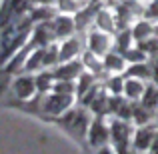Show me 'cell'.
Listing matches in <instances>:
<instances>
[{"instance_id": "1", "label": "cell", "mask_w": 158, "mask_h": 154, "mask_svg": "<svg viewBox=\"0 0 158 154\" xmlns=\"http://www.w3.org/2000/svg\"><path fill=\"white\" fill-rule=\"evenodd\" d=\"M68 104H70V96L54 92L50 98H44L42 106H44V110H48L50 114H60V112H64L66 108H68Z\"/></svg>"}, {"instance_id": "2", "label": "cell", "mask_w": 158, "mask_h": 154, "mask_svg": "<svg viewBox=\"0 0 158 154\" xmlns=\"http://www.w3.org/2000/svg\"><path fill=\"white\" fill-rule=\"evenodd\" d=\"M34 88H36V78H30V76H20L18 80L14 82V90L18 94V98H28L34 94Z\"/></svg>"}, {"instance_id": "3", "label": "cell", "mask_w": 158, "mask_h": 154, "mask_svg": "<svg viewBox=\"0 0 158 154\" xmlns=\"http://www.w3.org/2000/svg\"><path fill=\"white\" fill-rule=\"evenodd\" d=\"M50 30L54 36H58V38H62V36L70 34V32L74 30V24L70 18H56L54 22L50 24Z\"/></svg>"}, {"instance_id": "4", "label": "cell", "mask_w": 158, "mask_h": 154, "mask_svg": "<svg viewBox=\"0 0 158 154\" xmlns=\"http://www.w3.org/2000/svg\"><path fill=\"white\" fill-rule=\"evenodd\" d=\"M90 48H92V52L96 56L98 54H104L110 48V38L106 34H92L90 36Z\"/></svg>"}, {"instance_id": "5", "label": "cell", "mask_w": 158, "mask_h": 154, "mask_svg": "<svg viewBox=\"0 0 158 154\" xmlns=\"http://www.w3.org/2000/svg\"><path fill=\"white\" fill-rule=\"evenodd\" d=\"M78 50H80V42H78V40H68V42L62 46L60 54H58V60L68 62L72 56H76V54H78Z\"/></svg>"}, {"instance_id": "6", "label": "cell", "mask_w": 158, "mask_h": 154, "mask_svg": "<svg viewBox=\"0 0 158 154\" xmlns=\"http://www.w3.org/2000/svg\"><path fill=\"white\" fill-rule=\"evenodd\" d=\"M80 68H82L80 64L72 62V64H66V66H62V68L54 70V76L60 78V80H64V78H72V76H76V74L80 72Z\"/></svg>"}, {"instance_id": "7", "label": "cell", "mask_w": 158, "mask_h": 154, "mask_svg": "<svg viewBox=\"0 0 158 154\" xmlns=\"http://www.w3.org/2000/svg\"><path fill=\"white\" fill-rule=\"evenodd\" d=\"M106 134H108V130L104 128V124H102V122H94L92 130H90V138H92V144H100V142H104V140H106Z\"/></svg>"}, {"instance_id": "8", "label": "cell", "mask_w": 158, "mask_h": 154, "mask_svg": "<svg viewBox=\"0 0 158 154\" xmlns=\"http://www.w3.org/2000/svg\"><path fill=\"white\" fill-rule=\"evenodd\" d=\"M96 24H98V28H102V30H114V22H112V16H110V12H106V10H100L96 14Z\"/></svg>"}, {"instance_id": "9", "label": "cell", "mask_w": 158, "mask_h": 154, "mask_svg": "<svg viewBox=\"0 0 158 154\" xmlns=\"http://www.w3.org/2000/svg\"><path fill=\"white\" fill-rule=\"evenodd\" d=\"M104 66L108 70H122V66H124V56L122 54H106V60H104Z\"/></svg>"}, {"instance_id": "10", "label": "cell", "mask_w": 158, "mask_h": 154, "mask_svg": "<svg viewBox=\"0 0 158 154\" xmlns=\"http://www.w3.org/2000/svg\"><path fill=\"white\" fill-rule=\"evenodd\" d=\"M144 86H142V82L140 80H128L126 82V92H128V96L130 98H138L140 94H144Z\"/></svg>"}, {"instance_id": "11", "label": "cell", "mask_w": 158, "mask_h": 154, "mask_svg": "<svg viewBox=\"0 0 158 154\" xmlns=\"http://www.w3.org/2000/svg\"><path fill=\"white\" fill-rule=\"evenodd\" d=\"M152 32V28H150V24H146V22H138L136 24V28L132 30V38L134 40H146V36Z\"/></svg>"}, {"instance_id": "12", "label": "cell", "mask_w": 158, "mask_h": 154, "mask_svg": "<svg viewBox=\"0 0 158 154\" xmlns=\"http://www.w3.org/2000/svg\"><path fill=\"white\" fill-rule=\"evenodd\" d=\"M144 106H154V104L158 102V88H146L144 90Z\"/></svg>"}, {"instance_id": "13", "label": "cell", "mask_w": 158, "mask_h": 154, "mask_svg": "<svg viewBox=\"0 0 158 154\" xmlns=\"http://www.w3.org/2000/svg\"><path fill=\"white\" fill-rule=\"evenodd\" d=\"M150 68H148V66H132L130 68V76H150Z\"/></svg>"}, {"instance_id": "14", "label": "cell", "mask_w": 158, "mask_h": 154, "mask_svg": "<svg viewBox=\"0 0 158 154\" xmlns=\"http://www.w3.org/2000/svg\"><path fill=\"white\" fill-rule=\"evenodd\" d=\"M36 86H38L40 90H46L48 86H50V72H44V74H40V76L36 78Z\"/></svg>"}, {"instance_id": "15", "label": "cell", "mask_w": 158, "mask_h": 154, "mask_svg": "<svg viewBox=\"0 0 158 154\" xmlns=\"http://www.w3.org/2000/svg\"><path fill=\"white\" fill-rule=\"evenodd\" d=\"M148 16H152V18H158V2H152V6L148 8Z\"/></svg>"}, {"instance_id": "16", "label": "cell", "mask_w": 158, "mask_h": 154, "mask_svg": "<svg viewBox=\"0 0 158 154\" xmlns=\"http://www.w3.org/2000/svg\"><path fill=\"white\" fill-rule=\"evenodd\" d=\"M32 2H38V4H42V6H46V4H50L52 0H32Z\"/></svg>"}, {"instance_id": "17", "label": "cell", "mask_w": 158, "mask_h": 154, "mask_svg": "<svg viewBox=\"0 0 158 154\" xmlns=\"http://www.w3.org/2000/svg\"><path fill=\"white\" fill-rule=\"evenodd\" d=\"M156 34H158V28H156Z\"/></svg>"}, {"instance_id": "18", "label": "cell", "mask_w": 158, "mask_h": 154, "mask_svg": "<svg viewBox=\"0 0 158 154\" xmlns=\"http://www.w3.org/2000/svg\"><path fill=\"white\" fill-rule=\"evenodd\" d=\"M76 2H78V0H76Z\"/></svg>"}]
</instances>
